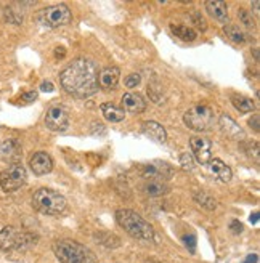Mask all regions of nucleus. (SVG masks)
<instances>
[{
    "label": "nucleus",
    "mask_w": 260,
    "mask_h": 263,
    "mask_svg": "<svg viewBox=\"0 0 260 263\" xmlns=\"http://www.w3.org/2000/svg\"><path fill=\"white\" fill-rule=\"evenodd\" d=\"M98 66L87 58L72 61L60 74L64 91L76 98H88L98 91Z\"/></svg>",
    "instance_id": "obj_1"
},
{
    "label": "nucleus",
    "mask_w": 260,
    "mask_h": 263,
    "mask_svg": "<svg viewBox=\"0 0 260 263\" xmlns=\"http://www.w3.org/2000/svg\"><path fill=\"white\" fill-rule=\"evenodd\" d=\"M116 221L125 233L132 238L140 241H153L154 239V228L143 218L140 214L134 212L130 209H119L116 212Z\"/></svg>",
    "instance_id": "obj_2"
},
{
    "label": "nucleus",
    "mask_w": 260,
    "mask_h": 263,
    "mask_svg": "<svg viewBox=\"0 0 260 263\" xmlns=\"http://www.w3.org/2000/svg\"><path fill=\"white\" fill-rule=\"evenodd\" d=\"M53 254L60 263H97L95 254L87 246L72 239L53 242Z\"/></svg>",
    "instance_id": "obj_3"
},
{
    "label": "nucleus",
    "mask_w": 260,
    "mask_h": 263,
    "mask_svg": "<svg viewBox=\"0 0 260 263\" xmlns=\"http://www.w3.org/2000/svg\"><path fill=\"white\" fill-rule=\"evenodd\" d=\"M32 205L44 215H60L66 210L68 202L63 194L50 188H41L32 196Z\"/></svg>",
    "instance_id": "obj_4"
},
{
    "label": "nucleus",
    "mask_w": 260,
    "mask_h": 263,
    "mask_svg": "<svg viewBox=\"0 0 260 263\" xmlns=\"http://www.w3.org/2000/svg\"><path fill=\"white\" fill-rule=\"evenodd\" d=\"M35 236L31 233L18 231L13 227H5L0 230V251H24L35 244Z\"/></svg>",
    "instance_id": "obj_5"
},
{
    "label": "nucleus",
    "mask_w": 260,
    "mask_h": 263,
    "mask_svg": "<svg viewBox=\"0 0 260 263\" xmlns=\"http://www.w3.org/2000/svg\"><path fill=\"white\" fill-rule=\"evenodd\" d=\"M183 122L194 132H207L214 125V111L206 104H198L185 112Z\"/></svg>",
    "instance_id": "obj_6"
},
{
    "label": "nucleus",
    "mask_w": 260,
    "mask_h": 263,
    "mask_svg": "<svg viewBox=\"0 0 260 263\" xmlns=\"http://www.w3.org/2000/svg\"><path fill=\"white\" fill-rule=\"evenodd\" d=\"M37 20L42 26H47V28H60V26H66L71 23L72 15L71 10L66 5H51L47 7L44 10L39 11Z\"/></svg>",
    "instance_id": "obj_7"
},
{
    "label": "nucleus",
    "mask_w": 260,
    "mask_h": 263,
    "mask_svg": "<svg viewBox=\"0 0 260 263\" xmlns=\"http://www.w3.org/2000/svg\"><path fill=\"white\" fill-rule=\"evenodd\" d=\"M26 180H28V172L21 164H11L0 172V186L5 193H13L20 190L26 183Z\"/></svg>",
    "instance_id": "obj_8"
},
{
    "label": "nucleus",
    "mask_w": 260,
    "mask_h": 263,
    "mask_svg": "<svg viewBox=\"0 0 260 263\" xmlns=\"http://www.w3.org/2000/svg\"><path fill=\"white\" fill-rule=\"evenodd\" d=\"M45 125L51 132H64L69 127V114L64 106H51L45 114Z\"/></svg>",
    "instance_id": "obj_9"
},
{
    "label": "nucleus",
    "mask_w": 260,
    "mask_h": 263,
    "mask_svg": "<svg viewBox=\"0 0 260 263\" xmlns=\"http://www.w3.org/2000/svg\"><path fill=\"white\" fill-rule=\"evenodd\" d=\"M141 177H145L146 180H162L165 181L169 177L172 175V167L167 162H161V161H154L150 164H143L140 167Z\"/></svg>",
    "instance_id": "obj_10"
},
{
    "label": "nucleus",
    "mask_w": 260,
    "mask_h": 263,
    "mask_svg": "<svg viewBox=\"0 0 260 263\" xmlns=\"http://www.w3.org/2000/svg\"><path fill=\"white\" fill-rule=\"evenodd\" d=\"M191 151L199 164H207L212 159V141L202 137H193L190 140Z\"/></svg>",
    "instance_id": "obj_11"
},
{
    "label": "nucleus",
    "mask_w": 260,
    "mask_h": 263,
    "mask_svg": "<svg viewBox=\"0 0 260 263\" xmlns=\"http://www.w3.org/2000/svg\"><path fill=\"white\" fill-rule=\"evenodd\" d=\"M29 165H31V170L35 174V175H47L51 172V168H53V159L50 157V154L41 151V153H35L31 161H29Z\"/></svg>",
    "instance_id": "obj_12"
},
{
    "label": "nucleus",
    "mask_w": 260,
    "mask_h": 263,
    "mask_svg": "<svg viewBox=\"0 0 260 263\" xmlns=\"http://www.w3.org/2000/svg\"><path fill=\"white\" fill-rule=\"evenodd\" d=\"M119 74H121V71H119V68H116V66L105 68L98 74V85L105 90L116 88V85L119 82Z\"/></svg>",
    "instance_id": "obj_13"
},
{
    "label": "nucleus",
    "mask_w": 260,
    "mask_h": 263,
    "mask_svg": "<svg viewBox=\"0 0 260 263\" xmlns=\"http://www.w3.org/2000/svg\"><path fill=\"white\" fill-rule=\"evenodd\" d=\"M122 109L130 114H141L146 109V103L138 93H125L122 97Z\"/></svg>",
    "instance_id": "obj_14"
},
{
    "label": "nucleus",
    "mask_w": 260,
    "mask_h": 263,
    "mask_svg": "<svg viewBox=\"0 0 260 263\" xmlns=\"http://www.w3.org/2000/svg\"><path fill=\"white\" fill-rule=\"evenodd\" d=\"M207 165H209V172H211V175L215 180L222 181V183H228L231 180V177H233L231 168L224 161H220V159H211L209 162H207Z\"/></svg>",
    "instance_id": "obj_15"
},
{
    "label": "nucleus",
    "mask_w": 260,
    "mask_h": 263,
    "mask_svg": "<svg viewBox=\"0 0 260 263\" xmlns=\"http://www.w3.org/2000/svg\"><path fill=\"white\" fill-rule=\"evenodd\" d=\"M0 156L2 159H5L7 162H13V164H18L16 161L21 157V146L16 140H5L0 146Z\"/></svg>",
    "instance_id": "obj_16"
},
{
    "label": "nucleus",
    "mask_w": 260,
    "mask_h": 263,
    "mask_svg": "<svg viewBox=\"0 0 260 263\" xmlns=\"http://www.w3.org/2000/svg\"><path fill=\"white\" fill-rule=\"evenodd\" d=\"M218 125H220V130L224 132V135H227L231 140H243V138H246L243 128L228 116L220 117V124Z\"/></svg>",
    "instance_id": "obj_17"
},
{
    "label": "nucleus",
    "mask_w": 260,
    "mask_h": 263,
    "mask_svg": "<svg viewBox=\"0 0 260 263\" xmlns=\"http://www.w3.org/2000/svg\"><path fill=\"white\" fill-rule=\"evenodd\" d=\"M141 132H143V134H145L148 138H151L153 141H156V143H165V140H167L165 128H164L159 122H154V121H146V122H143Z\"/></svg>",
    "instance_id": "obj_18"
},
{
    "label": "nucleus",
    "mask_w": 260,
    "mask_h": 263,
    "mask_svg": "<svg viewBox=\"0 0 260 263\" xmlns=\"http://www.w3.org/2000/svg\"><path fill=\"white\" fill-rule=\"evenodd\" d=\"M206 10L215 21L222 23V24H228V8L224 2L209 0V2H206Z\"/></svg>",
    "instance_id": "obj_19"
},
{
    "label": "nucleus",
    "mask_w": 260,
    "mask_h": 263,
    "mask_svg": "<svg viewBox=\"0 0 260 263\" xmlns=\"http://www.w3.org/2000/svg\"><path fill=\"white\" fill-rule=\"evenodd\" d=\"M100 111L108 122H122L124 117H125L124 109L116 106V104H113V103H103L100 106Z\"/></svg>",
    "instance_id": "obj_20"
},
{
    "label": "nucleus",
    "mask_w": 260,
    "mask_h": 263,
    "mask_svg": "<svg viewBox=\"0 0 260 263\" xmlns=\"http://www.w3.org/2000/svg\"><path fill=\"white\" fill-rule=\"evenodd\" d=\"M94 238L97 239V242H100L101 246H105L108 249H116L121 246V238L119 236H116L113 233H105V231H100V233H95Z\"/></svg>",
    "instance_id": "obj_21"
},
{
    "label": "nucleus",
    "mask_w": 260,
    "mask_h": 263,
    "mask_svg": "<svg viewBox=\"0 0 260 263\" xmlns=\"http://www.w3.org/2000/svg\"><path fill=\"white\" fill-rule=\"evenodd\" d=\"M145 193L150 196H162V194L169 193V185L162 180H146Z\"/></svg>",
    "instance_id": "obj_22"
},
{
    "label": "nucleus",
    "mask_w": 260,
    "mask_h": 263,
    "mask_svg": "<svg viewBox=\"0 0 260 263\" xmlns=\"http://www.w3.org/2000/svg\"><path fill=\"white\" fill-rule=\"evenodd\" d=\"M171 31L174 35H177L178 39H181V41H185V42H193V41H196V31L188 28V26H175V24H171Z\"/></svg>",
    "instance_id": "obj_23"
},
{
    "label": "nucleus",
    "mask_w": 260,
    "mask_h": 263,
    "mask_svg": "<svg viewBox=\"0 0 260 263\" xmlns=\"http://www.w3.org/2000/svg\"><path fill=\"white\" fill-rule=\"evenodd\" d=\"M193 199H194V202H196L198 205H201L206 210H215L217 209V201L214 199L211 194H207L204 191H196V193L193 194Z\"/></svg>",
    "instance_id": "obj_24"
},
{
    "label": "nucleus",
    "mask_w": 260,
    "mask_h": 263,
    "mask_svg": "<svg viewBox=\"0 0 260 263\" xmlns=\"http://www.w3.org/2000/svg\"><path fill=\"white\" fill-rule=\"evenodd\" d=\"M231 103L233 106H235L239 112L246 114V112H252L254 111V101L248 97H239V95H235L231 97Z\"/></svg>",
    "instance_id": "obj_25"
},
{
    "label": "nucleus",
    "mask_w": 260,
    "mask_h": 263,
    "mask_svg": "<svg viewBox=\"0 0 260 263\" xmlns=\"http://www.w3.org/2000/svg\"><path fill=\"white\" fill-rule=\"evenodd\" d=\"M224 32L227 34L228 39H231V41H233V42H236V44H243V42L246 41V34L239 29V26H235V24H225Z\"/></svg>",
    "instance_id": "obj_26"
},
{
    "label": "nucleus",
    "mask_w": 260,
    "mask_h": 263,
    "mask_svg": "<svg viewBox=\"0 0 260 263\" xmlns=\"http://www.w3.org/2000/svg\"><path fill=\"white\" fill-rule=\"evenodd\" d=\"M5 20L11 24H21L23 23V13L8 7V8H5Z\"/></svg>",
    "instance_id": "obj_27"
},
{
    "label": "nucleus",
    "mask_w": 260,
    "mask_h": 263,
    "mask_svg": "<svg viewBox=\"0 0 260 263\" xmlns=\"http://www.w3.org/2000/svg\"><path fill=\"white\" fill-rule=\"evenodd\" d=\"M180 165L183 167L185 170H193L194 168V159H193V156L185 153V154H181L180 156Z\"/></svg>",
    "instance_id": "obj_28"
},
{
    "label": "nucleus",
    "mask_w": 260,
    "mask_h": 263,
    "mask_svg": "<svg viewBox=\"0 0 260 263\" xmlns=\"http://www.w3.org/2000/svg\"><path fill=\"white\" fill-rule=\"evenodd\" d=\"M238 16H239V20H241V23H243L244 26H248V28H252V26H254L252 15H251V13H249L248 10L241 8V10H239V13H238Z\"/></svg>",
    "instance_id": "obj_29"
},
{
    "label": "nucleus",
    "mask_w": 260,
    "mask_h": 263,
    "mask_svg": "<svg viewBox=\"0 0 260 263\" xmlns=\"http://www.w3.org/2000/svg\"><path fill=\"white\" fill-rule=\"evenodd\" d=\"M140 82H141L140 74H130V76L125 77V81H124V84H125L127 88H135V87H138Z\"/></svg>",
    "instance_id": "obj_30"
},
{
    "label": "nucleus",
    "mask_w": 260,
    "mask_h": 263,
    "mask_svg": "<svg viewBox=\"0 0 260 263\" xmlns=\"http://www.w3.org/2000/svg\"><path fill=\"white\" fill-rule=\"evenodd\" d=\"M183 242H185L187 249H188V251H190L191 254L196 252V236H194V234L183 236Z\"/></svg>",
    "instance_id": "obj_31"
},
{
    "label": "nucleus",
    "mask_w": 260,
    "mask_h": 263,
    "mask_svg": "<svg viewBox=\"0 0 260 263\" xmlns=\"http://www.w3.org/2000/svg\"><path fill=\"white\" fill-rule=\"evenodd\" d=\"M191 21L194 23V26H196V28H199V29H202V31L207 28L204 18L199 15V13H193V15H191Z\"/></svg>",
    "instance_id": "obj_32"
},
{
    "label": "nucleus",
    "mask_w": 260,
    "mask_h": 263,
    "mask_svg": "<svg viewBox=\"0 0 260 263\" xmlns=\"http://www.w3.org/2000/svg\"><path fill=\"white\" fill-rule=\"evenodd\" d=\"M21 103L23 104H29V103H34L37 100V91H28V93H23L20 97Z\"/></svg>",
    "instance_id": "obj_33"
},
{
    "label": "nucleus",
    "mask_w": 260,
    "mask_h": 263,
    "mask_svg": "<svg viewBox=\"0 0 260 263\" xmlns=\"http://www.w3.org/2000/svg\"><path fill=\"white\" fill-rule=\"evenodd\" d=\"M243 223L241 221H238V220H233L231 223H230V230H231V233L233 234H239V233H243Z\"/></svg>",
    "instance_id": "obj_34"
},
{
    "label": "nucleus",
    "mask_w": 260,
    "mask_h": 263,
    "mask_svg": "<svg viewBox=\"0 0 260 263\" xmlns=\"http://www.w3.org/2000/svg\"><path fill=\"white\" fill-rule=\"evenodd\" d=\"M41 90L42 91H53L55 87H53V84H51V82H42L41 84Z\"/></svg>",
    "instance_id": "obj_35"
},
{
    "label": "nucleus",
    "mask_w": 260,
    "mask_h": 263,
    "mask_svg": "<svg viewBox=\"0 0 260 263\" xmlns=\"http://www.w3.org/2000/svg\"><path fill=\"white\" fill-rule=\"evenodd\" d=\"M249 125H251L255 132H258V114H254V117L249 121Z\"/></svg>",
    "instance_id": "obj_36"
},
{
    "label": "nucleus",
    "mask_w": 260,
    "mask_h": 263,
    "mask_svg": "<svg viewBox=\"0 0 260 263\" xmlns=\"http://www.w3.org/2000/svg\"><path fill=\"white\" fill-rule=\"evenodd\" d=\"M64 55H66V51H64V48L58 47V48H57V51H55V57H57V58H58V57H61V58H63Z\"/></svg>",
    "instance_id": "obj_37"
},
{
    "label": "nucleus",
    "mask_w": 260,
    "mask_h": 263,
    "mask_svg": "<svg viewBox=\"0 0 260 263\" xmlns=\"http://www.w3.org/2000/svg\"><path fill=\"white\" fill-rule=\"evenodd\" d=\"M251 223H254V225H257V223H258V212H254L251 215Z\"/></svg>",
    "instance_id": "obj_38"
},
{
    "label": "nucleus",
    "mask_w": 260,
    "mask_h": 263,
    "mask_svg": "<svg viewBox=\"0 0 260 263\" xmlns=\"http://www.w3.org/2000/svg\"><path fill=\"white\" fill-rule=\"evenodd\" d=\"M254 57H255V60L258 61V50H257V48H254Z\"/></svg>",
    "instance_id": "obj_39"
},
{
    "label": "nucleus",
    "mask_w": 260,
    "mask_h": 263,
    "mask_svg": "<svg viewBox=\"0 0 260 263\" xmlns=\"http://www.w3.org/2000/svg\"><path fill=\"white\" fill-rule=\"evenodd\" d=\"M254 8H255L254 11H255V13H258V2H254Z\"/></svg>",
    "instance_id": "obj_40"
},
{
    "label": "nucleus",
    "mask_w": 260,
    "mask_h": 263,
    "mask_svg": "<svg viewBox=\"0 0 260 263\" xmlns=\"http://www.w3.org/2000/svg\"><path fill=\"white\" fill-rule=\"evenodd\" d=\"M243 263H246V261H243Z\"/></svg>",
    "instance_id": "obj_41"
}]
</instances>
